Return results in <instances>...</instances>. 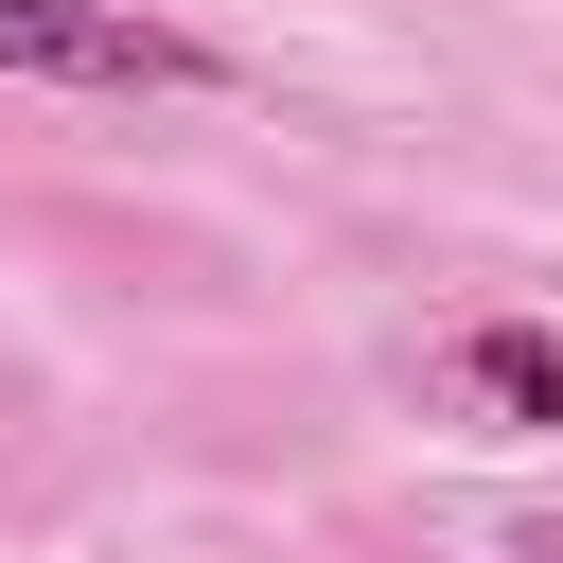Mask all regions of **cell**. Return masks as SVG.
I'll use <instances>...</instances> for the list:
<instances>
[{
    "instance_id": "1",
    "label": "cell",
    "mask_w": 563,
    "mask_h": 563,
    "mask_svg": "<svg viewBox=\"0 0 563 563\" xmlns=\"http://www.w3.org/2000/svg\"><path fill=\"white\" fill-rule=\"evenodd\" d=\"M0 70H53V88H211L229 53L176 35V18H123V0H0Z\"/></svg>"
},
{
    "instance_id": "2",
    "label": "cell",
    "mask_w": 563,
    "mask_h": 563,
    "mask_svg": "<svg viewBox=\"0 0 563 563\" xmlns=\"http://www.w3.org/2000/svg\"><path fill=\"white\" fill-rule=\"evenodd\" d=\"M457 387H475L493 422H563V334H545V317H475V334H457Z\"/></svg>"
}]
</instances>
